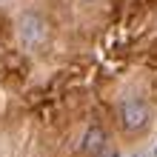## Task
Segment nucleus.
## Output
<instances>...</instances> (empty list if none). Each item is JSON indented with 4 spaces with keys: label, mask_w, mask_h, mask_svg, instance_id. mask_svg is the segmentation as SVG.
<instances>
[{
    "label": "nucleus",
    "mask_w": 157,
    "mask_h": 157,
    "mask_svg": "<svg viewBox=\"0 0 157 157\" xmlns=\"http://www.w3.org/2000/svg\"><path fill=\"white\" fill-rule=\"evenodd\" d=\"M17 37H20L23 49H40V46L46 43V37H49V26H46V20L37 14V12H23L20 20H17Z\"/></svg>",
    "instance_id": "obj_1"
},
{
    "label": "nucleus",
    "mask_w": 157,
    "mask_h": 157,
    "mask_svg": "<svg viewBox=\"0 0 157 157\" xmlns=\"http://www.w3.org/2000/svg\"><path fill=\"white\" fill-rule=\"evenodd\" d=\"M151 123V109L149 103H143L140 97H126L120 103V126L126 132H143L146 126Z\"/></svg>",
    "instance_id": "obj_2"
},
{
    "label": "nucleus",
    "mask_w": 157,
    "mask_h": 157,
    "mask_svg": "<svg viewBox=\"0 0 157 157\" xmlns=\"http://www.w3.org/2000/svg\"><path fill=\"white\" fill-rule=\"evenodd\" d=\"M80 149L86 154H100L106 149V132L100 126H89L86 132H83V140H80Z\"/></svg>",
    "instance_id": "obj_3"
},
{
    "label": "nucleus",
    "mask_w": 157,
    "mask_h": 157,
    "mask_svg": "<svg viewBox=\"0 0 157 157\" xmlns=\"http://www.w3.org/2000/svg\"><path fill=\"white\" fill-rule=\"evenodd\" d=\"M151 157H157V143H154V149H151Z\"/></svg>",
    "instance_id": "obj_4"
},
{
    "label": "nucleus",
    "mask_w": 157,
    "mask_h": 157,
    "mask_svg": "<svg viewBox=\"0 0 157 157\" xmlns=\"http://www.w3.org/2000/svg\"><path fill=\"white\" fill-rule=\"evenodd\" d=\"M83 3H91V0H83Z\"/></svg>",
    "instance_id": "obj_5"
},
{
    "label": "nucleus",
    "mask_w": 157,
    "mask_h": 157,
    "mask_svg": "<svg viewBox=\"0 0 157 157\" xmlns=\"http://www.w3.org/2000/svg\"><path fill=\"white\" fill-rule=\"evenodd\" d=\"M109 157H117V154H109Z\"/></svg>",
    "instance_id": "obj_6"
},
{
    "label": "nucleus",
    "mask_w": 157,
    "mask_h": 157,
    "mask_svg": "<svg viewBox=\"0 0 157 157\" xmlns=\"http://www.w3.org/2000/svg\"><path fill=\"white\" fill-rule=\"evenodd\" d=\"M134 157H143V154H134Z\"/></svg>",
    "instance_id": "obj_7"
}]
</instances>
